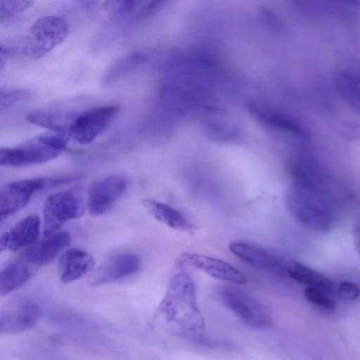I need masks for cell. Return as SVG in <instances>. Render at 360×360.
<instances>
[{
	"mask_svg": "<svg viewBox=\"0 0 360 360\" xmlns=\"http://www.w3.org/2000/svg\"><path fill=\"white\" fill-rule=\"evenodd\" d=\"M354 240L356 248L360 255V225H358L354 228Z\"/></svg>",
	"mask_w": 360,
	"mask_h": 360,
	"instance_id": "cell-29",
	"label": "cell"
},
{
	"mask_svg": "<svg viewBox=\"0 0 360 360\" xmlns=\"http://www.w3.org/2000/svg\"><path fill=\"white\" fill-rule=\"evenodd\" d=\"M42 314L40 306L34 301L24 300L1 312L0 333L17 334L31 330Z\"/></svg>",
	"mask_w": 360,
	"mask_h": 360,
	"instance_id": "cell-11",
	"label": "cell"
},
{
	"mask_svg": "<svg viewBox=\"0 0 360 360\" xmlns=\"http://www.w3.org/2000/svg\"><path fill=\"white\" fill-rule=\"evenodd\" d=\"M220 298L227 308L249 327L266 330L273 326L269 309L248 292L234 286H227L221 290Z\"/></svg>",
	"mask_w": 360,
	"mask_h": 360,
	"instance_id": "cell-4",
	"label": "cell"
},
{
	"mask_svg": "<svg viewBox=\"0 0 360 360\" xmlns=\"http://www.w3.org/2000/svg\"><path fill=\"white\" fill-rule=\"evenodd\" d=\"M304 297L311 304L324 310L333 311L337 307L333 300L316 288L308 287L305 288Z\"/></svg>",
	"mask_w": 360,
	"mask_h": 360,
	"instance_id": "cell-25",
	"label": "cell"
},
{
	"mask_svg": "<svg viewBox=\"0 0 360 360\" xmlns=\"http://www.w3.org/2000/svg\"><path fill=\"white\" fill-rule=\"evenodd\" d=\"M340 132L348 140H359L360 139V124L356 122L345 123L340 129Z\"/></svg>",
	"mask_w": 360,
	"mask_h": 360,
	"instance_id": "cell-28",
	"label": "cell"
},
{
	"mask_svg": "<svg viewBox=\"0 0 360 360\" xmlns=\"http://www.w3.org/2000/svg\"><path fill=\"white\" fill-rule=\"evenodd\" d=\"M37 271L20 257L6 264L0 272V295H6L24 285Z\"/></svg>",
	"mask_w": 360,
	"mask_h": 360,
	"instance_id": "cell-17",
	"label": "cell"
},
{
	"mask_svg": "<svg viewBox=\"0 0 360 360\" xmlns=\"http://www.w3.org/2000/svg\"><path fill=\"white\" fill-rule=\"evenodd\" d=\"M286 274L295 281L309 287L324 290L333 288V282L329 278L296 261L287 262Z\"/></svg>",
	"mask_w": 360,
	"mask_h": 360,
	"instance_id": "cell-21",
	"label": "cell"
},
{
	"mask_svg": "<svg viewBox=\"0 0 360 360\" xmlns=\"http://www.w3.org/2000/svg\"><path fill=\"white\" fill-rule=\"evenodd\" d=\"M140 4L141 1L134 0L108 1L103 6L114 20L121 21L136 11Z\"/></svg>",
	"mask_w": 360,
	"mask_h": 360,
	"instance_id": "cell-23",
	"label": "cell"
},
{
	"mask_svg": "<svg viewBox=\"0 0 360 360\" xmlns=\"http://www.w3.org/2000/svg\"><path fill=\"white\" fill-rule=\"evenodd\" d=\"M120 111V105L100 106L79 112L70 131V136L79 144L91 143L110 124Z\"/></svg>",
	"mask_w": 360,
	"mask_h": 360,
	"instance_id": "cell-7",
	"label": "cell"
},
{
	"mask_svg": "<svg viewBox=\"0 0 360 360\" xmlns=\"http://www.w3.org/2000/svg\"><path fill=\"white\" fill-rule=\"evenodd\" d=\"M339 96L349 106L360 111V78L350 72H341L335 79Z\"/></svg>",
	"mask_w": 360,
	"mask_h": 360,
	"instance_id": "cell-22",
	"label": "cell"
},
{
	"mask_svg": "<svg viewBox=\"0 0 360 360\" xmlns=\"http://www.w3.org/2000/svg\"><path fill=\"white\" fill-rule=\"evenodd\" d=\"M68 32V24L60 17L49 15L38 19L30 27L27 36L31 58L37 60L46 56L65 40Z\"/></svg>",
	"mask_w": 360,
	"mask_h": 360,
	"instance_id": "cell-5",
	"label": "cell"
},
{
	"mask_svg": "<svg viewBox=\"0 0 360 360\" xmlns=\"http://www.w3.org/2000/svg\"><path fill=\"white\" fill-rule=\"evenodd\" d=\"M149 50H136L119 58L105 73L102 84L108 86L146 63L153 56Z\"/></svg>",
	"mask_w": 360,
	"mask_h": 360,
	"instance_id": "cell-20",
	"label": "cell"
},
{
	"mask_svg": "<svg viewBox=\"0 0 360 360\" xmlns=\"http://www.w3.org/2000/svg\"><path fill=\"white\" fill-rule=\"evenodd\" d=\"M286 202L293 217L308 228L319 233H327L331 229L333 213L321 182L292 179Z\"/></svg>",
	"mask_w": 360,
	"mask_h": 360,
	"instance_id": "cell-2",
	"label": "cell"
},
{
	"mask_svg": "<svg viewBox=\"0 0 360 360\" xmlns=\"http://www.w3.org/2000/svg\"><path fill=\"white\" fill-rule=\"evenodd\" d=\"M183 259L208 276L237 285H243L244 275L234 266L218 258L195 252H185Z\"/></svg>",
	"mask_w": 360,
	"mask_h": 360,
	"instance_id": "cell-13",
	"label": "cell"
},
{
	"mask_svg": "<svg viewBox=\"0 0 360 360\" xmlns=\"http://www.w3.org/2000/svg\"><path fill=\"white\" fill-rule=\"evenodd\" d=\"M40 219L37 214H30L22 219L0 237L1 251L16 252L28 248L35 243L39 236Z\"/></svg>",
	"mask_w": 360,
	"mask_h": 360,
	"instance_id": "cell-14",
	"label": "cell"
},
{
	"mask_svg": "<svg viewBox=\"0 0 360 360\" xmlns=\"http://www.w3.org/2000/svg\"><path fill=\"white\" fill-rule=\"evenodd\" d=\"M48 188V179L36 178L11 182L0 191V221L23 209L34 193Z\"/></svg>",
	"mask_w": 360,
	"mask_h": 360,
	"instance_id": "cell-9",
	"label": "cell"
},
{
	"mask_svg": "<svg viewBox=\"0 0 360 360\" xmlns=\"http://www.w3.org/2000/svg\"><path fill=\"white\" fill-rule=\"evenodd\" d=\"M142 204L153 218L171 229L186 232L195 229L184 214L167 204L151 198L143 199Z\"/></svg>",
	"mask_w": 360,
	"mask_h": 360,
	"instance_id": "cell-18",
	"label": "cell"
},
{
	"mask_svg": "<svg viewBox=\"0 0 360 360\" xmlns=\"http://www.w3.org/2000/svg\"><path fill=\"white\" fill-rule=\"evenodd\" d=\"M141 268L139 257L131 253L113 255L102 263L91 274L89 283L97 286L108 284L136 274Z\"/></svg>",
	"mask_w": 360,
	"mask_h": 360,
	"instance_id": "cell-10",
	"label": "cell"
},
{
	"mask_svg": "<svg viewBox=\"0 0 360 360\" xmlns=\"http://www.w3.org/2000/svg\"><path fill=\"white\" fill-rule=\"evenodd\" d=\"M62 153L36 136L15 147L1 148L0 164L9 167L32 166L53 160Z\"/></svg>",
	"mask_w": 360,
	"mask_h": 360,
	"instance_id": "cell-6",
	"label": "cell"
},
{
	"mask_svg": "<svg viewBox=\"0 0 360 360\" xmlns=\"http://www.w3.org/2000/svg\"><path fill=\"white\" fill-rule=\"evenodd\" d=\"M347 3L349 4H352V6H354L355 7L360 8V0L349 1V2H347Z\"/></svg>",
	"mask_w": 360,
	"mask_h": 360,
	"instance_id": "cell-30",
	"label": "cell"
},
{
	"mask_svg": "<svg viewBox=\"0 0 360 360\" xmlns=\"http://www.w3.org/2000/svg\"><path fill=\"white\" fill-rule=\"evenodd\" d=\"M32 1H0V20H8L32 6Z\"/></svg>",
	"mask_w": 360,
	"mask_h": 360,
	"instance_id": "cell-26",
	"label": "cell"
},
{
	"mask_svg": "<svg viewBox=\"0 0 360 360\" xmlns=\"http://www.w3.org/2000/svg\"><path fill=\"white\" fill-rule=\"evenodd\" d=\"M32 93L27 89H1L0 112L3 113L15 105L29 100Z\"/></svg>",
	"mask_w": 360,
	"mask_h": 360,
	"instance_id": "cell-24",
	"label": "cell"
},
{
	"mask_svg": "<svg viewBox=\"0 0 360 360\" xmlns=\"http://www.w3.org/2000/svg\"><path fill=\"white\" fill-rule=\"evenodd\" d=\"M91 255L79 248H69L63 252L58 260L60 278L70 283L91 271L94 266Z\"/></svg>",
	"mask_w": 360,
	"mask_h": 360,
	"instance_id": "cell-16",
	"label": "cell"
},
{
	"mask_svg": "<svg viewBox=\"0 0 360 360\" xmlns=\"http://www.w3.org/2000/svg\"><path fill=\"white\" fill-rule=\"evenodd\" d=\"M85 211L80 190L72 188L48 196L43 209V236L49 237L57 232L67 221L80 217Z\"/></svg>",
	"mask_w": 360,
	"mask_h": 360,
	"instance_id": "cell-3",
	"label": "cell"
},
{
	"mask_svg": "<svg viewBox=\"0 0 360 360\" xmlns=\"http://www.w3.org/2000/svg\"><path fill=\"white\" fill-rule=\"evenodd\" d=\"M128 179L122 174H112L94 182L89 188L86 208L92 216L107 213L124 193Z\"/></svg>",
	"mask_w": 360,
	"mask_h": 360,
	"instance_id": "cell-8",
	"label": "cell"
},
{
	"mask_svg": "<svg viewBox=\"0 0 360 360\" xmlns=\"http://www.w3.org/2000/svg\"><path fill=\"white\" fill-rule=\"evenodd\" d=\"M79 112L37 110L28 113L26 120L30 123L53 131L68 134Z\"/></svg>",
	"mask_w": 360,
	"mask_h": 360,
	"instance_id": "cell-19",
	"label": "cell"
},
{
	"mask_svg": "<svg viewBox=\"0 0 360 360\" xmlns=\"http://www.w3.org/2000/svg\"><path fill=\"white\" fill-rule=\"evenodd\" d=\"M230 251L240 259L254 267L286 273L287 262L269 250L257 245L246 242H233L229 244Z\"/></svg>",
	"mask_w": 360,
	"mask_h": 360,
	"instance_id": "cell-15",
	"label": "cell"
},
{
	"mask_svg": "<svg viewBox=\"0 0 360 360\" xmlns=\"http://www.w3.org/2000/svg\"><path fill=\"white\" fill-rule=\"evenodd\" d=\"M338 295L347 300H355L360 296V286L355 282L343 281L338 287Z\"/></svg>",
	"mask_w": 360,
	"mask_h": 360,
	"instance_id": "cell-27",
	"label": "cell"
},
{
	"mask_svg": "<svg viewBox=\"0 0 360 360\" xmlns=\"http://www.w3.org/2000/svg\"><path fill=\"white\" fill-rule=\"evenodd\" d=\"M156 315L163 326L176 336L197 339L203 335L205 319L190 274L179 271L172 276Z\"/></svg>",
	"mask_w": 360,
	"mask_h": 360,
	"instance_id": "cell-1",
	"label": "cell"
},
{
	"mask_svg": "<svg viewBox=\"0 0 360 360\" xmlns=\"http://www.w3.org/2000/svg\"><path fill=\"white\" fill-rule=\"evenodd\" d=\"M68 231H58L26 248L20 257L38 269L52 262L70 243Z\"/></svg>",
	"mask_w": 360,
	"mask_h": 360,
	"instance_id": "cell-12",
	"label": "cell"
}]
</instances>
